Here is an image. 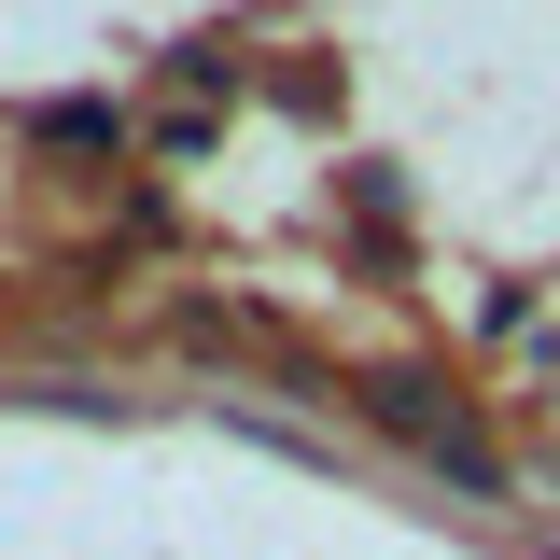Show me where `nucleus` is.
I'll return each instance as SVG.
<instances>
[{
    "instance_id": "2",
    "label": "nucleus",
    "mask_w": 560,
    "mask_h": 560,
    "mask_svg": "<svg viewBox=\"0 0 560 560\" xmlns=\"http://www.w3.org/2000/svg\"><path fill=\"white\" fill-rule=\"evenodd\" d=\"M28 140H57V154H98V140H113V98H43V113H28Z\"/></svg>"
},
{
    "instance_id": "1",
    "label": "nucleus",
    "mask_w": 560,
    "mask_h": 560,
    "mask_svg": "<svg viewBox=\"0 0 560 560\" xmlns=\"http://www.w3.org/2000/svg\"><path fill=\"white\" fill-rule=\"evenodd\" d=\"M364 420H378V434H407L420 463H434V477H463L477 504H504V463H490V434L463 420V393H448V378H420V364H378V378H364Z\"/></svg>"
}]
</instances>
